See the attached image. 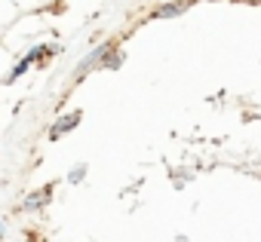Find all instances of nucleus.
<instances>
[{"instance_id":"1","label":"nucleus","mask_w":261,"mask_h":242,"mask_svg":"<svg viewBox=\"0 0 261 242\" xmlns=\"http://www.w3.org/2000/svg\"><path fill=\"white\" fill-rule=\"evenodd\" d=\"M77 123H80V113H68V116H62L59 123L53 126V138H59L62 132H71V129H74Z\"/></svg>"},{"instance_id":"2","label":"nucleus","mask_w":261,"mask_h":242,"mask_svg":"<svg viewBox=\"0 0 261 242\" xmlns=\"http://www.w3.org/2000/svg\"><path fill=\"white\" fill-rule=\"evenodd\" d=\"M178 13H181V7H178V4H166V7L154 10V16H157V19H172V16H178Z\"/></svg>"},{"instance_id":"3","label":"nucleus","mask_w":261,"mask_h":242,"mask_svg":"<svg viewBox=\"0 0 261 242\" xmlns=\"http://www.w3.org/2000/svg\"><path fill=\"white\" fill-rule=\"evenodd\" d=\"M83 175H86V166H77V169L71 172V178H68V181H71V184H77V181H83Z\"/></svg>"},{"instance_id":"4","label":"nucleus","mask_w":261,"mask_h":242,"mask_svg":"<svg viewBox=\"0 0 261 242\" xmlns=\"http://www.w3.org/2000/svg\"><path fill=\"white\" fill-rule=\"evenodd\" d=\"M120 62H123V55H108V58H105V68H117Z\"/></svg>"},{"instance_id":"5","label":"nucleus","mask_w":261,"mask_h":242,"mask_svg":"<svg viewBox=\"0 0 261 242\" xmlns=\"http://www.w3.org/2000/svg\"><path fill=\"white\" fill-rule=\"evenodd\" d=\"M0 236H4V224H0Z\"/></svg>"},{"instance_id":"6","label":"nucleus","mask_w":261,"mask_h":242,"mask_svg":"<svg viewBox=\"0 0 261 242\" xmlns=\"http://www.w3.org/2000/svg\"><path fill=\"white\" fill-rule=\"evenodd\" d=\"M172 4H175V0H172Z\"/></svg>"}]
</instances>
